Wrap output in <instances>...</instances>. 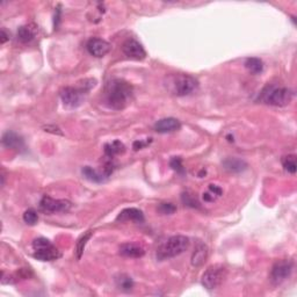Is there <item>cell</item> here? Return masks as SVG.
Listing matches in <instances>:
<instances>
[{
  "label": "cell",
  "mask_w": 297,
  "mask_h": 297,
  "mask_svg": "<svg viewBox=\"0 0 297 297\" xmlns=\"http://www.w3.org/2000/svg\"><path fill=\"white\" fill-rule=\"evenodd\" d=\"M120 253L127 258H142L146 254V250L140 244L125 243L120 246Z\"/></svg>",
  "instance_id": "cell-15"
},
{
  "label": "cell",
  "mask_w": 297,
  "mask_h": 297,
  "mask_svg": "<svg viewBox=\"0 0 297 297\" xmlns=\"http://www.w3.org/2000/svg\"><path fill=\"white\" fill-rule=\"evenodd\" d=\"M126 151V147L120 141H114L112 143H107L105 146V153L107 157L113 158L114 155L121 154Z\"/></svg>",
  "instance_id": "cell-20"
},
{
  "label": "cell",
  "mask_w": 297,
  "mask_h": 297,
  "mask_svg": "<svg viewBox=\"0 0 297 297\" xmlns=\"http://www.w3.org/2000/svg\"><path fill=\"white\" fill-rule=\"evenodd\" d=\"M208 258V247L204 244H199L194 250L192 256V265L195 267H200L206 263Z\"/></svg>",
  "instance_id": "cell-18"
},
{
  "label": "cell",
  "mask_w": 297,
  "mask_h": 297,
  "mask_svg": "<svg viewBox=\"0 0 297 297\" xmlns=\"http://www.w3.org/2000/svg\"><path fill=\"white\" fill-rule=\"evenodd\" d=\"M144 220V214L142 210L137 209V208H127V209L122 210L121 213L118 215L116 217V221L119 222H136V223H143Z\"/></svg>",
  "instance_id": "cell-14"
},
{
  "label": "cell",
  "mask_w": 297,
  "mask_h": 297,
  "mask_svg": "<svg viewBox=\"0 0 297 297\" xmlns=\"http://www.w3.org/2000/svg\"><path fill=\"white\" fill-rule=\"evenodd\" d=\"M61 257V251L56 246L52 245V244H49L48 246L42 247V249L35 250L34 252V258H36L37 260L41 261H54L59 259Z\"/></svg>",
  "instance_id": "cell-11"
},
{
  "label": "cell",
  "mask_w": 297,
  "mask_h": 297,
  "mask_svg": "<svg viewBox=\"0 0 297 297\" xmlns=\"http://www.w3.org/2000/svg\"><path fill=\"white\" fill-rule=\"evenodd\" d=\"M23 221L28 225H35L38 221V215L34 209H28L23 214Z\"/></svg>",
  "instance_id": "cell-27"
},
{
  "label": "cell",
  "mask_w": 297,
  "mask_h": 297,
  "mask_svg": "<svg viewBox=\"0 0 297 297\" xmlns=\"http://www.w3.org/2000/svg\"><path fill=\"white\" fill-rule=\"evenodd\" d=\"M294 98V92L287 87L268 86L261 94V99L265 104L275 106V107H285L291 104Z\"/></svg>",
  "instance_id": "cell-5"
},
{
  "label": "cell",
  "mask_w": 297,
  "mask_h": 297,
  "mask_svg": "<svg viewBox=\"0 0 297 297\" xmlns=\"http://www.w3.org/2000/svg\"><path fill=\"white\" fill-rule=\"evenodd\" d=\"M8 36H9V35H7V34H6V30L2 28V29H1V43H2V44L5 43V42H6L7 40H8V38H9Z\"/></svg>",
  "instance_id": "cell-32"
},
{
  "label": "cell",
  "mask_w": 297,
  "mask_h": 297,
  "mask_svg": "<svg viewBox=\"0 0 297 297\" xmlns=\"http://www.w3.org/2000/svg\"><path fill=\"white\" fill-rule=\"evenodd\" d=\"M245 68L252 74H259L264 71V63L260 58L250 57L245 61Z\"/></svg>",
  "instance_id": "cell-21"
},
{
  "label": "cell",
  "mask_w": 297,
  "mask_h": 297,
  "mask_svg": "<svg viewBox=\"0 0 297 297\" xmlns=\"http://www.w3.org/2000/svg\"><path fill=\"white\" fill-rule=\"evenodd\" d=\"M181 128V123L179 120L174 118H166L161 119L155 122L154 130L159 134H167V133H174Z\"/></svg>",
  "instance_id": "cell-12"
},
{
  "label": "cell",
  "mask_w": 297,
  "mask_h": 297,
  "mask_svg": "<svg viewBox=\"0 0 297 297\" xmlns=\"http://www.w3.org/2000/svg\"><path fill=\"white\" fill-rule=\"evenodd\" d=\"M209 190L214 194V195H216V196L222 195V189L216 185H209Z\"/></svg>",
  "instance_id": "cell-29"
},
{
  "label": "cell",
  "mask_w": 297,
  "mask_h": 297,
  "mask_svg": "<svg viewBox=\"0 0 297 297\" xmlns=\"http://www.w3.org/2000/svg\"><path fill=\"white\" fill-rule=\"evenodd\" d=\"M111 44L108 43L107 41L104 40V38L100 37H93L91 40H88L86 44L87 51L90 52L92 56L94 57H104L111 51Z\"/></svg>",
  "instance_id": "cell-10"
},
{
  "label": "cell",
  "mask_w": 297,
  "mask_h": 297,
  "mask_svg": "<svg viewBox=\"0 0 297 297\" xmlns=\"http://www.w3.org/2000/svg\"><path fill=\"white\" fill-rule=\"evenodd\" d=\"M169 166H171L172 169H174V171L178 173V174L185 175L186 169H185V167H183L182 159L180 157H173L171 159V161H169Z\"/></svg>",
  "instance_id": "cell-25"
},
{
  "label": "cell",
  "mask_w": 297,
  "mask_h": 297,
  "mask_svg": "<svg viewBox=\"0 0 297 297\" xmlns=\"http://www.w3.org/2000/svg\"><path fill=\"white\" fill-rule=\"evenodd\" d=\"M294 270V263L292 260L278 261L272 268L271 281L274 286H280L287 281Z\"/></svg>",
  "instance_id": "cell-7"
},
{
  "label": "cell",
  "mask_w": 297,
  "mask_h": 297,
  "mask_svg": "<svg viewBox=\"0 0 297 297\" xmlns=\"http://www.w3.org/2000/svg\"><path fill=\"white\" fill-rule=\"evenodd\" d=\"M134 94L133 86L128 81L114 78L106 85L105 102L109 108L114 111H122L132 101Z\"/></svg>",
  "instance_id": "cell-1"
},
{
  "label": "cell",
  "mask_w": 297,
  "mask_h": 297,
  "mask_svg": "<svg viewBox=\"0 0 297 297\" xmlns=\"http://www.w3.org/2000/svg\"><path fill=\"white\" fill-rule=\"evenodd\" d=\"M38 31V28L36 24L29 23L24 24V26H21L17 30V40L22 43H29L36 37Z\"/></svg>",
  "instance_id": "cell-16"
},
{
  "label": "cell",
  "mask_w": 297,
  "mask_h": 297,
  "mask_svg": "<svg viewBox=\"0 0 297 297\" xmlns=\"http://www.w3.org/2000/svg\"><path fill=\"white\" fill-rule=\"evenodd\" d=\"M203 199H204V201H208V202H210V201L215 200V196L211 195L210 193H206V194H203Z\"/></svg>",
  "instance_id": "cell-33"
},
{
  "label": "cell",
  "mask_w": 297,
  "mask_h": 297,
  "mask_svg": "<svg viewBox=\"0 0 297 297\" xmlns=\"http://www.w3.org/2000/svg\"><path fill=\"white\" fill-rule=\"evenodd\" d=\"M282 165L284 168L291 174L296 173V155L295 154H288L282 159Z\"/></svg>",
  "instance_id": "cell-23"
},
{
  "label": "cell",
  "mask_w": 297,
  "mask_h": 297,
  "mask_svg": "<svg viewBox=\"0 0 297 297\" xmlns=\"http://www.w3.org/2000/svg\"><path fill=\"white\" fill-rule=\"evenodd\" d=\"M164 85L169 93L176 97H186L193 94L199 88L196 78L185 73H172L165 77Z\"/></svg>",
  "instance_id": "cell-3"
},
{
  "label": "cell",
  "mask_w": 297,
  "mask_h": 297,
  "mask_svg": "<svg viewBox=\"0 0 297 297\" xmlns=\"http://www.w3.org/2000/svg\"><path fill=\"white\" fill-rule=\"evenodd\" d=\"M147 144L148 143H143V142H141V141H136V142L134 143V148H135V150H140V148L146 147Z\"/></svg>",
  "instance_id": "cell-31"
},
{
  "label": "cell",
  "mask_w": 297,
  "mask_h": 297,
  "mask_svg": "<svg viewBox=\"0 0 297 297\" xmlns=\"http://www.w3.org/2000/svg\"><path fill=\"white\" fill-rule=\"evenodd\" d=\"M182 202L187 204L188 207H192V208H200V202L197 201V199L195 196L193 195V194H189V193H183L182 194Z\"/></svg>",
  "instance_id": "cell-28"
},
{
  "label": "cell",
  "mask_w": 297,
  "mask_h": 297,
  "mask_svg": "<svg viewBox=\"0 0 297 297\" xmlns=\"http://www.w3.org/2000/svg\"><path fill=\"white\" fill-rule=\"evenodd\" d=\"M81 173H83V175L86 178L87 180H90V181L92 182H104L107 180L108 178L106 176L105 173H99L98 171H95V169H93L92 167H90V166H85V167L81 169Z\"/></svg>",
  "instance_id": "cell-19"
},
{
  "label": "cell",
  "mask_w": 297,
  "mask_h": 297,
  "mask_svg": "<svg viewBox=\"0 0 297 297\" xmlns=\"http://www.w3.org/2000/svg\"><path fill=\"white\" fill-rule=\"evenodd\" d=\"M157 210L158 213H160L161 215H172L176 211V207L171 202H162L159 203Z\"/></svg>",
  "instance_id": "cell-26"
},
{
  "label": "cell",
  "mask_w": 297,
  "mask_h": 297,
  "mask_svg": "<svg viewBox=\"0 0 297 297\" xmlns=\"http://www.w3.org/2000/svg\"><path fill=\"white\" fill-rule=\"evenodd\" d=\"M226 274H228V272H226V268L224 266L214 265V266H210L204 272L201 282H202L203 287L207 288L208 291H213V289L218 288L223 284V281L226 278Z\"/></svg>",
  "instance_id": "cell-6"
},
{
  "label": "cell",
  "mask_w": 297,
  "mask_h": 297,
  "mask_svg": "<svg viewBox=\"0 0 297 297\" xmlns=\"http://www.w3.org/2000/svg\"><path fill=\"white\" fill-rule=\"evenodd\" d=\"M91 237H92V231H87L85 235H83L79 239H78V242H77V258L78 259H80L81 256H83L85 246H86V244L88 240H90Z\"/></svg>",
  "instance_id": "cell-24"
},
{
  "label": "cell",
  "mask_w": 297,
  "mask_h": 297,
  "mask_svg": "<svg viewBox=\"0 0 297 297\" xmlns=\"http://www.w3.org/2000/svg\"><path fill=\"white\" fill-rule=\"evenodd\" d=\"M122 51L127 57L135 59V61H143L147 57L146 49L135 38H128L122 45Z\"/></svg>",
  "instance_id": "cell-9"
},
{
  "label": "cell",
  "mask_w": 297,
  "mask_h": 297,
  "mask_svg": "<svg viewBox=\"0 0 297 297\" xmlns=\"http://www.w3.org/2000/svg\"><path fill=\"white\" fill-rule=\"evenodd\" d=\"M223 167H224L228 172L231 173H242L247 169V162L240 158L230 157L226 158L223 161Z\"/></svg>",
  "instance_id": "cell-17"
},
{
  "label": "cell",
  "mask_w": 297,
  "mask_h": 297,
  "mask_svg": "<svg viewBox=\"0 0 297 297\" xmlns=\"http://www.w3.org/2000/svg\"><path fill=\"white\" fill-rule=\"evenodd\" d=\"M1 142L3 147L7 148H12V150L21 151L24 148L23 139L14 132H7L3 134Z\"/></svg>",
  "instance_id": "cell-13"
},
{
  "label": "cell",
  "mask_w": 297,
  "mask_h": 297,
  "mask_svg": "<svg viewBox=\"0 0 297 297\" xmlns=\"http://www.w3.org/2000/svg\"><path fill=\"white\" fill-rule=\"evenodd\" d=\"M97 85V80L88 78V79L81 80L78 83V86H66L63 87L59 92V97L64 105V107L69 109L78 108L79 106L83 105V102L86 99L88 92Z\"/></svg>",
  "instance_id": "cell-2"
},
{
  "label": "cell",
  "mask_w": 297,
  "mask_h": 297,
  "mask_svg": "<svg viewBox=\"0 0 297 297\" xmlns=\"http://www.w3.org/2000/svg\"><path fill=\"white\" fill-rule=\"evenodd\" d=\"M189 247V238L186 236H172L160 244L157 250V259L166 260L182 254Z\"/></svg>",
  "instance_id": "cell-4"
},
{
  "label": "cell",
  "mask_w": 297,
  "mask_h": 297,
  "mask_svg": "<svg viewBox=\"0 0 297 297\" xmlns=\"http://www.w3.org/2000/svg\"><path fill=\"white\" fill-rule=\"evenodd\" d=\"M116 286H118L119 289H121L123 292H130L134 287V281L133 279L128 277L126 274H120L115 278Z\"/></svg>",
  "instance_id": "cell-22"
},
{
  "label": "cell",
  "mask_w": 297,
  "mask_h": 297,
  "mask_svg": "<svg viewBox=\"0 0 297 297\" xmlns=\"http://www.w3.org/2000/svg\"><path fill=\"white\" fill-rule=\"evenodd\" d=\"M72 203L68 200H56L50 196H43L40 202V209L48 215L68 213L71 209Z\"/></svg>",
  "instance_id": "cell-8"
},
{
  "label": "cell",
  "mask_w": 297,
  "mask_h": 297,
  "mask_svg": "<svg viewBox=\"0 0 297 297\" xmlns=\"http://www.w3.org/2000/svg\"><path fill=\"white\" fill-rule=\"evenodd\" d=\"M59 17H61V9H59V7H58L57 10H56V15H55V29H57L59 21H61Z\"/></svg>",
  "instance_id": "cell-30"
}]
</instances>
